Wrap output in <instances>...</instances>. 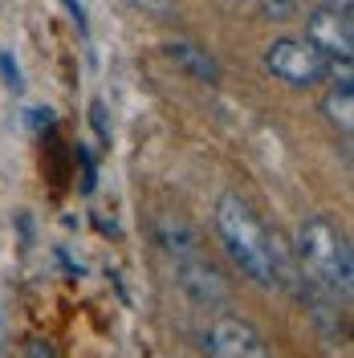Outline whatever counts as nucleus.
<instances>
[{"label": "nucleus", "instance_id": "obj_17", "mask_svg": "<svg viewBox=\"0 0 354 358\" xmlns=\"http://www.w3.org/2000/svg\"><path fill=\"white\" fill-rule=\"evenodd\" d=\"M322 8H351V0H318Z\"/></svg>", "mask_w": 354, "mask_h": 358}, {"label": "nucleus", "instance_id": "obj_16", "mask_svg": "<svg viewBox=\"0 0 354 358\" xmlns=\"http://www.w3.org/2000/svg\"><path fill=\"white\" fill-rule=\"evenodd\" d=\"M69 4V13H73V21H78V29L86 33V13H82V0H66Z\"/></svg>", "mask_w": 354, "mask_h": 358}, {"label": "nucleus", "instance_id": "obj_13", "mask_svg": "<svg viewBox=\"0 0 354 358\" xmlns=\"http://www.w3.org/2000/svg\"><path fill=\"white\" fill-rule=\"evenodd\" d=\"M24 358H57V350H53V342H45V338H29V342H24Z\"/></svg>", "mask_w": 354, "mask_h": 358}, {"label": "nucleus", "instance_id": "obj_12", "mask_svg": "<svg viewBox=\"0 0 354 358\" xmlns=\"http://www.w3.org/2000/svg\"><path fill=\"white\" fill-rule=\"evenodd\" d=\"M90 122H94V131L102 143H111V127H106V106L102 102H90Z\"/></svg>", "mask_w": 354, "mask_h": 358}, {"label": "nucleus", "instance_id": "obj_11", "mask_svg": "<svg viewBox=\"0 0 354 358\" xmlns=\"http://www.w3.org/2000/svg\"><path fill=\"white\" fill-rule=\"evenodd\" d=\"M0 73H4V86L8 90H21V66L13 62V53H0Z\"/></svg>", "mask_w": 354, "mask_h": 358}, {"label": "nucleus", "instance_id": "obj_7", "mask_svg": "<svg viewBox=\"0 0 354 358\" xmlns=\"http://www.w3.org/2000/svg\"><path fill=\"white\" fill-rule=\"evenodd\" d=\"M167 62H171L176 69H183L187 78L204 82V86H216V82L224 78L220 62H216L204 45H196V41H171V45H167Z\"/></svg>", "mask_w": 354, "mask_h": 358}, {"label": "nucleus", "instance_id": "obj_15", "mask_svg": "<svg viewBox=\"0 0 354 358\" xmlns=\"http://www.w3.org/2000/svg\"><path fill=\"white\" fill-rule=\"evenodd\" d=\"M29 122H33V131H53V110H29Z\"/></svg>", "mask_w": 354, "mask_h": 358}, {"label": "nucleus", "instance_id": "obj_1", "mask_svg": "<svg viewBox=\"0 0 354 358\" xmlns=\"http://www.w3.org/2000/svg\"><path fill=\"white\" fill-rule=\"evenodd\" d=\"M216 232H220L228 257L236 261V268L253 285H261V289H285L289 281L297 277L285 245H281V236L269 232L241 196L224 192L220 200H216Z\"/></svg>", "mask_w": 354, "mask_h": 358}, {"label": "nucleus", "instance_id": "obj_2", "mask_svg": "<svg viewBox=\"0 0 354 358\" xmlns=\"http://www.w3.org/2000/svg\"><path fill=\"white\" fill-rule=\"evenodd\" d=\"M297 265H302V281L334 293L338 301H351L354 257L351 241L338 224H330L326 216H310L297 228Z\"/></svg>", "mask_w": 354, "mask_h": 358}, {"label": "nucleus", "instance_id": "obj_6", "mask_svg": "<svg viewBox=\"0 0 354 358\" xmlns=\"http://www.w3.org/2000/svg\"><path fill=\"white\" fill-rule=\"evenodd\" d=\"M179 268V289L187 293L196 306H224L228 301V281H224V273L212 261H204V257H192V261H176Z\"/></svg>", "mask_w": 354, "mask_h": 358}, {"label": "nucleus", "instance_id": "obj_9", "mask_svg": "<svg viewBox=\"0 0 354 358\" xmlns=\"http://www.w3.org/2000/svg\"><path fill=\"white\" fill-rule=\"evenodd\" d=\"M322 114L334 131H342V138H351L354 131V86H330L322 98Z\"/></svg>", "mask_w": 354, "mask_h": 358}, {"label": "nucleus", "instance_id": "obj_10", "mask_svg": "<svg viewBox=\"0 0 354 358\" xmlns=\"http://www.w3.org/2000/svg\"><path fill=\"white\" fill-rule=\"evenodd\" d=\"M261 8L269 21H293L302 13V0H261Z\"/></svg>", "mask_w": 354, "mask_h": 358}, {"label": "nucleus", "instance_id": "obj_8", "mask_svg": "<svg viewBox=\"0 0 354 358\" xmlns=\"http://www.w3.org/2000/svg\"><path fill=\"white\" fill-rule=\"evenodd\" d=\"M155 241H159V248H163L167 257H176V261L204 257V248H199V232L187 220H179V216H159L155 220Z\"/></svg>", "mask_w": 354, "mask_h": 358}, {"label": "nucleus", "instance_id": "obj_4", "mask_svg": "<svg viewBox=\"0 0 354 358\" xmlns=\"http://www.w3.org/2000/svg\"><path fill=\"white\" fill-rule=\"evenodd\" d=\"M204 350H208V358H273L265 334L236 313H220L204 330Z\"/></svg>", "mask_w": 354, "mask_h": 358}, {"label": "nucleus", "instance_id": "obj_3", "mask_svg": "<svg viewBox=\"0 0 354 358\" xmlns=\"http://www.w3.org/2000/svg\"><path fill=\"white\" fill-rule=\"evenodd\" d=\"M265 66L273 78H281L293 90H313L318 82H326L330 73V57L318 53L306 37H277L265 49Z\"/></svg>", "mask_w": 354, "mask_h": 358}, {"label": "nucleus", "instance_id": "obj_5", "mask_svg": "<svg viewBox=\"0 0 354 358\" xmlns=\"http://www.w3.org/2000/svg\"><path fill=\"white\" fill-rule=\"evenodd\" d=\"M306 41L330 62H354V21L351 8H313L306 17Z\"/></svg>", "mask_w": 354, "mask_h": 358}, {"label": "nucleus", "instance_id": "obj_14", "mask_svg": "<svg viewBox=\"0 0 354 358\" xmlns=\"http://www.w3.org/2000/svg\"><path fill=\"white\" fill-rule=\"evenodd\" d=\"M78 159H82V192H94V159L86 147H78Z\"/></svg>", "mask_w": 354, "mask_h": 358}]
</instances>
